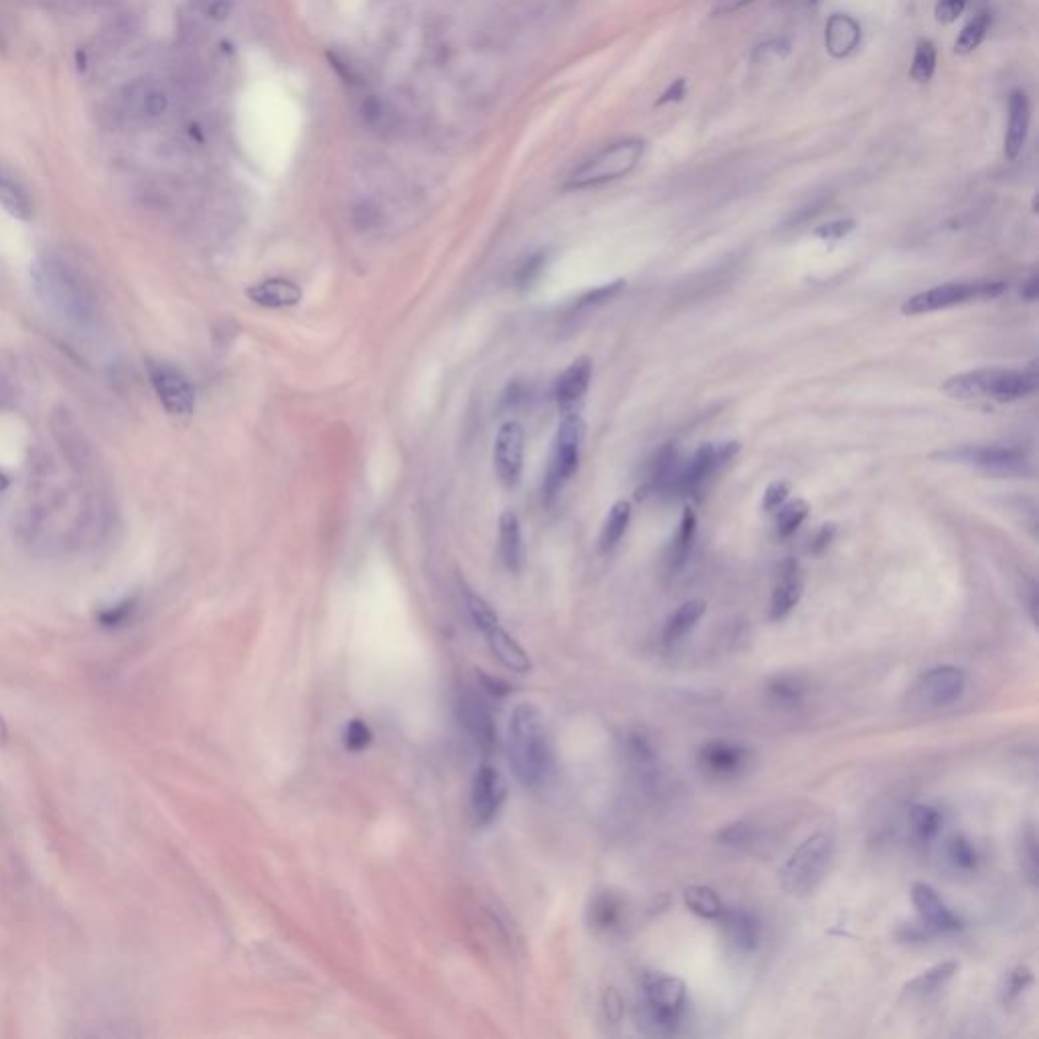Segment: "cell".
I'll use <instances>...</instances> for the list:
<instances>
[{"label": "cell", "instance_id": "cell-15", "mask_svg": "<svg viewBox=\"0 0 1039 1039\" xmlns=\"http://www.w3.org/2000/svg\"><path fill=\"white\" fill-rule=\"evenodd\" d=\"M506 794L504 776L492 766H481L471 784V810L475 820L479 824L494 822L506 802Z\"/></svg>", "mask_w": 1039, "mask_h": 1039}, {"label": "cell", "instance_id": "cell-17", "mask_svg": "<svg viewBox=\"0 0 1039 1039\" xmlns=\"http://www.w3.org/2000/svg\"><path fill=\"white\" fill-rule=\"evenodd\" d=\"M593 378V362L589 358H577L554 382V400L561 414L579 412Z\"/></svg>", "mask_w": 1039, "mask_h": 1039}, {"label": "cell", "instance_id": "cell-45", "mask_svg": "<svg viewBox=\"0 0 1039 1039\" xmlns=\"http://www.w3.org/2000/svg\"><path fill=\"white\" fill-rule=\"evenodd\" d=\"M790 41L786 37H780V39H770L766 43H761L753 49V55H751V61L753 63H770V61H776V59H782L790 53Z\"/></svg>", "mask_w": 1039, "mask_h": 1039}, {"label": "cell", "instance_id": "cell-37", "mask_svg": "<svg viewBox=\"0 0 1039 1039\" xmlns=\"http://www.w3.org/2000/svg\"><path fill=\"white\" fill-rule=\"evenodd\" d=\"M989 27H991V15H989V13H981V15H977L971 23H968V25L960 31V35H958V39H956V43H954V51H956L958 55H968V53H973V51H975V49L985 41Z\"/></svg>", "mask_w": 1039, "mask_h": 1039}, {"label": "cell", "instance_id": "cell-46", "mask_svg": "<svg viewBox=\"0 0 1039 1039\" xmlns=\"http://www.w3.org/2000/svg\"><path fill=\"white\" fill-rule=\"evenodd\" d=\"M544 266H546V254H544V252H538V254H534L532 258H528V260L520 266V270H518V274H516L518 285L524 287V289L530 287V285L538 279V276L542 274V268H544Z\"/></svg>", "mask_w": 1039, "mask_h": 1039}, {"label": "cell", "instance_id": "cell-55", "mask_svg": "<svg viewBox=\"0 0 1039 1039\" xmlns=\"http://www.w3.org/2000/svg\"><path fill=\"white\" fill-rule=\"evenodd\" d=\"M1021 297L1027 303H1035L1037 301V297H1039V279H1037V274H1031L1029 279L1025 281V285L1021 289Z\"/></svg>", "mask_w": 1039, "mask_h": 1039}, {"label": "cell", "instance_id": "cell-50", "mask_svg": "<svg viewBox=\"0 0 1039 1039\" xmlns=\"http://www.w3.org/2000/svg\"><path fill=\"white\" fill-rule=\"evenodd\" d=\"M623 281H617V283H609V285H603V287H597L593 291H589L581 301H579V307H591V305H599V303H605L609 299H613L621 289H623Z\"/></svg>", "mask_w": 1039, "mask_h": 1039}, {"label": "cell", "instance_id": "cell-8", "mask_svg": "<svg viewBox=\"0 0 1039 1039\" xmlns=\"http://www.w3.org/2000/svg\"><path fill=\"white\" fill-rule=\"evenodd\" d=\"M1007 291V283L1003 281H958V283H944L934 289H928L924 293L914 295L908 299L902 307L906 315H924L934 313L958 305L968 303H983L993 301L1001 297Z\"/></svg>", "mask_w": 1039, "mask_h": 1039}, {"label": "cell", "instance_id": "cell-19", "mask_svg": "<svg viewBox=\"0 0 1039 1039\" xmlns=\"http://www.w3.org/2000/svg\"><path fill=\"white\" fill-rule=\"evenodd\" d=\"M461 719L469 731V735L475 739L477 745H481V749H494V743H496V727H494V719H492V713L488 709V705L481 701V697H477L475 692H465V695L461 697Z\"/></svg>", "mask_w": 1039, "mask_h": 1039}, {"label": "cell", "instance_id": "cell-28", "mask_svg": "<svg viewBox=\"0 0 1039 1039\" xmlns=\"http://www.w3.org/2000/svg\"><path fill=\"white\" fill-rule=\"evenodd\" d=\"M500 554L508 571L516 573L522 567V530L520 520L512 510L500 516Z\"/></svg>", "mask_w": 1039, "mask_h": 1039}, {"label": "cell", "instance_id": "cell-18", "mask_svg": "<svg viewBox=\"0 0 1039 1039\" xmlns=\"http://www.w3.org/2000/svg\"><path fill=\"white\" fill-rule=\"evenodd\" d=\"M804 591L802 569L794 559H786L778 569L776 587L770 601V617L774 621L784 619L800 603Z\"/></svg>", "mask_w": 1039, "mask_h": 1039}, {"label": "cell", "instance_id": "cell-6", "mask_svg": "<svg viewBox=\"0 0 1039 1039\" xmlns=\"http://www.w3.org/2000/svg\"><path fill=\"white\" fill-rule=\"evenodd\" d=\"M583 435H585V425H583L579 412L561 414V423L557 429V437H554V441H552V449H550L548 465H546V473H544V483H542V494L548 504L565 490L567 483L577 473L579 461H581Z\"/></svg>", "mask_w": 1039, "mask_h": 1039}, {"label": "cell", "instance_id": "cell-24", "mask_svg": "<svg viewBox=\"0 0 1039 1039\" xmlns=\"http://www.w3.org/2000/svg\"><path fill=\"white\" fill-rule=\"evenodd\" d=\"M958 968H960V964L956 960H944V962H938V964L926 968L924 973L914 977L904 987V997L910 1001H924V999L936 995L942 987H946V983H950L954 979Z\"/></svg>", "mask_w": 1039, "mask_h": 1039}, {"label": "cell", "instance_id": "cell-38", "mask_svg": "<svg viewBox=\"0 0 1039 1039\" xmlns=\"http://www.w3.org/2000/svg\"><path fill=\"white\" fill-rule=\"evenodd\" d=\"M774 514H776V526H778L780 536H782V538H788V536H792V534L802 526V522L808 518V504L802 502V500L786 502V504H782Z\"/></svg>", "mask_w": 1039, "mask_h": 1039}, {"label": "cell", "instance_id": "cell-32", "mask_svg": "<svg viewBox=\"0 0 1039 1039\" xmlns=\"http://www.w3.org/2000/svg\"><path fill=\"white\" fill-rule=\"evenodd\" d=\"M695 532H697L695 512H692L690 508H686L682 518H680L678 530H676V534L672 538V546H670V554H668L670 571H678L686 563L688 554L692 550V542H695Z\"/></svg>", "mask_w": 1039, "mask_h": 1039}, {"label": "cell", "instance_id": "cell-11", "mask_svg": "<svg viewBox=\"0 0 1039 1039\" xmlns=\"http://www.w3.org/2000/svg\"><path fill=\"white\" fill-rule=\"evenodd\" d=\"M751 749L731 739L707 741L697 755L701 770L715 780H735L743 776L751 764Z\"/></svg>", "mask_w": 1039, "mask_h": 1039}, {"label": "cell", "instance_id": "cell-35", "mask_svg": "<svg viewBox=\"0 0 1039 1039\" xmlns=\"http://www.w3.org/2000/svg\"><path fill=\"white\" fill-rule=\"evenodd\" d=\"M0 205L19 220L31 218V201L27 193L11 175L5 173L3 167H0Z\"/></svg>", "mask_w": 1039, "mask_h": 1039}, {"label": "cell", "instance_id": "cell-9", "mask_svg": "<svg viewBox=\"0 0 1039 1039\" xmlns=\"http://www.w3.org/2000/svg\"><path fill=\"white\" fill-rule=\"evenodd\" d=\"M737 451V443H707L699 447L690 459H682L672 498L703 494L711 479L737 455Z\"/></svg>", "mask_w": 1039, "mask_h": 1039}, {"label": "cell", "instance_id": "cell-44", "mask_svg": "<svg viewBox=\"0 0 1039 1039\" xmlns=\"http://www.w3.org/2000/svg\"><path fill=\"white\" fill-rule=\"evenodd\" d=\"M372 739H374L372 729L360 719L350 721V725L345 727V733H343V743L350 751H364L366 747H370Z\"/></svg>", "mask_w": 1039, "mask_h": 1039}, {"label": "cell", "instance_id": "cell-2", "mask_svg": "<svg viewBox=\"0 0 1039 1039\" xmlns=\"http://www.w3.org/2000/svg\"><path fill=\"white\" fill-rule=\"evenodd\" d=\"M508 757L516 778L528 786H540L550 772L552 751L540 711L532 703H520L508 725Z\"/></svg>", "mask_w": 1039, "mask_h": 1039}, {"label": "cell", "instance_id": "cell-4", "mask_svg": "<svg viewBox=\"0 0 1039 1039\" xmlns=\"http://www.w3.org/2000/svg\"><path fill=\"white\" fill-rule=\"evenodd\" d=\"M686 985L678 977L646 973L640 983L638 1019L650 1033H674L684 1015Z\"/></svg>", "mask_w": 1039, "mask_h": 1039}, {"label": "cell", "instance_id": "cell-7", "mask_svg": "<svg viewBox=\"0 0 1039 1039\" xmlns=\"http://www.w3.org/2000/svg\"><path fill=\"white\" fill-rule=\"evenodd\" d=\"M646 151L640 138H626L599 151L595 157L585 161L567 181L569 189H587L617 181L630 175L642 161Z\"/></svg>", "mask_w": 1039, "mask_h": 1039}, {"label": "cell", "instance_id": "cell-1", "mask_svg": "<svg viewBox=\"0 0 1039 1039\" xmlns=\"http://www.w3.org/2000/svg\"><path fill=\"white\" fill-rule=\"evenodd\" d=\"M33 287L39 299L57 315L86 325L96 315L94 297L82 276L55 256H43L31 266Z\"/></svg>", "mask_w": 1039, "mask_h": 1039}, {"label": "cell", "instance_id": "cell-51", "mask_svg": "<svg viewBox=\"0 0 1039 1039\" xmlns=\"http://www.w3.org/2000/svg\"><path fill=\"white\" fill-rule=\"evenodd\" d=\"M603 1009H605V1015H607V1021L609 1023H619L621 1017H623V999L621 995L615 991V989H609L605 993V999H603Z\"/></svg>", "mask_w": 1039, "mask_h": 1039}, {"label": "cell", "instance_id": "cell-10", "mask_svg": "<svg viewBox=\"0 0 1039 1039\" xmlns=\"http://www.w3.org/2000/svg\"><path fill=\"white\" fill-rule=\"evenodd\" d=\"M942 457L995 475H1027L1031 471V461L1027 453L1009 445L962 447L948 451Z\"/></svg>", "mask_w": 1039, "mask_h": 1039}, {"label": "cell", "instance_id": "cell-56", "mask_svg": "<svg viewBox=\"0 0 1039 1039\" xmlns=\"http://www.w3.org/2000/svg\"><path fill=\"white\" fill-rule=\"evenodd\" d=\"M833 534H835V526H824V528L816 534V538H814V542H812V550H814V552L824 550V548L830 544V540H833Z\"/></svg>", "mask_w": 1039, "mask_h": 1039}, {"label": "cell", "instance_id": "cell-30", "mask_svg": "<svg viewBox=\"0 0 1039 1039\" xmlns=\"http://www.w3.org/2000/svg\"><path fill=\"white\" fill-rule=\"evenodd\" d=\"M682 897L686 908L703 920H719L727 910L721 895L707 885H688Z\"/></svg>", "mask_w": 1039, "mask_h": 1039}, {"label": "cell", "instance_id": "cell-59", "mask_svg": "<svg viewBox=\"0 0 1039 1039\" xmlns=\"http://www.w3.org/2000/svg\"><path fill=\"white\" fill-rule=\"evenodd\" d=\"M810 3H818V0H810Z\"/></svg>", "mask_w": 1039, "mask_h": 1039}, {"label": "cell", "instance_id": "cell-40", "mask_svg": "<svg viewBox=\"0 0 1039 1039\" xmlns=\"http://www.w3.org/2000/svg\"><path fill=\"white\" fill-rule=\"evenodd\" d=\"M717 839L725 847L747 849V847L755 845V841H757V828L753 824L745 822V820H739V822L723 826L721 833L717 835Z\"/></svg>", "mask_w": 1039, "mask_h": 1039}, {"label": "cell", "instance_id": "cell-34", "mask_svg": "<svg viewBox=\"0 0 1039 1039\" xmlns=\"http://www.w3.org/2000/svg\"><path fill=\"white\" fill-rule=\"evenodd\" d=\"M591 924L593 928L601 930V932H609V930H615L619 924H621V918H623V904L621 899L613 893H601L593 899L591 904Z\"/></svg>", "mask_w": 1039, "mask_h": 1039}, {"label": "cell", "instance_id": "cell-36", "mask_svg": "<svg viewBox=\"0 0 1039 1039\" xmlns=\"http://www.w3.org/2000/svg\"><path fill=\"white\" fill-rule=\"evenodd\" d=\"M463 603H465V609L473 621V626L481 632V634H488L490 630L498 628L500 626V619H498V613L494 611V607L483 599L481 595H477L475 591L471 589H463Z\"/></svg>", "mask_w": 1039, "mask_h": 1039}, {"label": "cell", "instance_id": "cell-57", "mask_svg": "<svg viewBox=\"0 0 1039 1039\" xmlns=\"http://www.w3.org/2000/svg\"><path fill=\"white\" fill-rule=\"evenodd\" d=\"M7 741V727L3 723V719H0V743Z\"/></svg>", "mask_w": 1039, "mask_h": 1039}, {"label": "cell", "instance_id": "cell-48", "mask_svg": "<svg viewBox=\"0 0 1039 1039\" xmlns=\"http://www.w3.org/2000/svg\"><path fill=\"white\" fill-rule=\"evenodd\" d=\"M788 496H790V483H786V481L770 483L766 496H764V510L774 514L782 504L788 502Z\"/></svg>", "mask_w": 1039, "mask_h": 1039}, {"label": "cell", "instance_id": "cell-39", "mask_svg": "<svg viewBox=\"0 0 1039 1039\" xmlns=\"http://www.w3.org/2000/svg\"><path fill=\"white\" fill-rule=\"evenodd\" d=\"M1033 985V971L1025 964H1019L1005 975L1001 985V999L1005 1005L1017 1001L1029 987Z\"/></svg>", "mask_w": 1039, "mask_h": 1039}, {"label": "cell", "instance_id": "cell-33", "mask_svg": "<svg viewBox=\"0 0 1039 1039\" xmlns=\"http://www.w3.org/2000/svg\"><path fill=\"white\" fill-rule=\"evenodd\" d=\"M944 824V816L936 806L930 804H914L910 808V828L918 841L930 843L934 841Z\"/></svg>", "mask_w": 1039, "mask_h": 1039}, {"label": "cell", "instance_id": "cell-22", "mask_svg": "<svg viewBox=\"0 0 1039 1039\" xmlns=\"http://www.w3.org/2000/svg\"><path fill=\"white\" fill-rule=\"evenodd\" d=\"M1029 122H1031V106L1023 92L1015 90L1009 98V122H1007V134H1005V157L1015 161L1029 134Z\"/></svg>", "mask_w": 1039, "mask_h": 1039}, {"label": "cell", "instance_id": "cell-5", "mask_svg": "<svg viewBox=\"0 0 1039 1039\" xmlns=\"http://www.w3.org/2000/svg\"><path fill=\"white\" fill-rule=\"evenodd\" d=\"M835 845V835L830 830H818L810 835L778 871L782 889L790 895L812 893L833 861Z\"/></svg>", "mask_w": 1039, "mask_h": 1039}, {"label": "cell", "instance_id": "cell-42", "mask_svg": "<svg viewBox=\"0 0 1039 1039\" xmlns=\"http://www.w3.org/2000/svg\"><path fill=\"white\" fill-rule=\"evenodd\" d=\"M936 72V47L932 41H920L916 45L914 61H912V72L910 76L916 82H930Z\"/></svg>", "mask_w": 1039, "mask_h": 1039}, {"label": "cell", "instance_id": "cell-41", "mask_svg": "<svg viewBox=\"0 0 1039 1039\" xmlns=\"http://www.w3.org/2000/svg\"><path fill=\"white\" fill-rule=\"evenodd\" d=\"M1019 859L1025 879L1031 887L1037 885V833L1033 826H1027L1021 835L1019 843Z\"/></svg>", "mask_w": 1039, "mask_h": 1039}, {"label": "cell", "instance_id": "cell-49", "mask_svg": "<svg viewBox=\"0 0 1039 1039\" xmlns=\"http://www.w3.org/2000/svg\"><path fill=\"white\" fill-rule=\"evenodd\" d=\"M966 5H968V0H938L936 11H934L936 21L944 23V25L954 23L964 13Z\"/></svg>", "mask_w": 1039, "mask_h": 1039}, {"label": "cell", "instance_id": "cell-58", "mask_svg": "<svg viewBox=\"0 0 1039 1039\" xmlns=\"http://www.w3.org/2000/svg\"><path fill=\"white\" fill-rule=\"evenodd\" d=\"M7 483H9V479H7L3 473H0V490H5V488H7Z\"/></svg>", "mask_w": 1039, "mask_h": 1039}, {"label": "cell", "instance_id": "cell-43", "mask_svg": "<svg viewBox=\"0 0 1039 1039\" xmlns=\"http://www.w3.org/2000/svg\"><path fill=\"white\" fill-rule=\"evenodd\" d=\"M948 859L952 861V865L956 869H962V871H973L979 863V855H977V849L975 845L968 841L966 837L962 835H954L950 841H948Z\"/></svg>", "mask_w": 1039, "mask_h": 1039}, {"label": "cell", "instance_id": "cell-16", "mask_svg": "<svg viewBox=\"0 0 1039 1039\" xmlns=\"http://www.w3.org/2000/svg\"><path fill=\"white\" fill-rule=\"evenodd\" d=\"M912 902L922 924L936 934H956L962 930V922L944 904L940 893L928 883H914Z\"/></svg>", "mask_w": 1039, "mask_h": 1039}, {"label": "cell", "instance_id": "cell-21", "mask_svg": "<svg viewBox=\"0 0 1039 1039\" xmlns=\"http://www.w3.org/2000/svg\"><path fill=\"white\" fill-rule=\"evenodd\" d=\"M861 43V25L851 17L837 13L828 19L824 27V47L826 51L837 57H849Z\"/></svg>", "mask_w": 1039, "mask_h": 1039}, {"label": "cell", "instance_id": "cell-12", "mask_svg": "<svg viewBox=\"0 0 1039 1039\" xmlns=\"http://www.w3.org/2000/svg\"><path fill=\"white\" fill-rule=\"evenodd\" d=\"M966 672L944 664L928 670L916 684V699L926 709H942L956 703L966 690Z\"/></svg>", "mask_w": 1039, "mask_h": 1039}, {"label": "cell", "instance_id": "cell-54", "mask_svg": "<svg viewBox=\"0 0 1039 1039\" xmlns=\"http://www.w3.org/2000/svg\"><path fill=\"white\" fill-rule=\"evenodd\" d=\"M130 613H132V601H126V603H122L118 607H112L110 611L102 613V621L108 623V626H116V623H120L126 617H130Z\"/></svg>", "mask_w": 1039, "mask_h": 1039}, {"label": "cell", "instance_id": "cell-20", "mask_svg": "<svg viewBox=\"0 0 1039 1039\" xmlns=\"http://www.w3.org/2000/svg\"><path fill=\"white\" fill-rule=\"evenodd\" d=\"M246 295L254 305L264 309H287L303 301L301 287L287 279H268L256 283L246 291Z\"/></svg>", "mask_w": 1039, "mask_h": 1039}, {"label": "cell", "instance_id": "cell-47", "mask_svg": "<svg viewBox=\"0 0 1039 1039\" xmlns=\"http://www.w3.org/2000/svg\"><path fill=\"white\" fill-rule=\"evenodd\" d=\"M855 228H857V222L851 220V218H847V220H833V222L818 226L814 230V234L820 240H841V238L849 236Z\"/></svg>", "mask_w": 1039, "mask_h": 1039}, {"label": "cell", "instance_id": "cell-25", "mask_svg": "<svg viewBox=\"0 0 1039 1039\" xmlns=\"http://www.w3.org/2000/svg\"><path fill=\"white\" fill-rule=\"evenodd\" d=\"M723 924L725 936L733 948L741 952H751L759 944V924L757 920L743 910H725L719 918Z\"/></svg>", "mask_w": 1039, "mask_h": 1039}, {"label": "cell", "instance_id": "cell-23", "mask_svg": "<svg viewBox=\"0 0 1039 1039\" xmlns=\"http://www.w3.org/2000/svg\"><path fill=\"white\" fill-rule=\"evenodd\" d=\"M626 751L630 764L634 766L636 774L646 784L658 782L660 776V755L648 733L644 731H632L626 741Z\"/></svg>", "mask_w": 1039, "mask_h": 1039}, {"label": "cell", "instance_id": "cell-31", "mask_svg": "<svg viewBox=\"0 0 1039 1039\" xmlns=\"http://www.w3.org/2000/svg\"><path fill=\"white\" fill-rule=\"evenodd\" d=\"M632 520V506L630 502H615L603 522L601 534H599V550L603 554H609L617 544L621 542L623 534H626Z\"/></svg>", "mask_w": 1039, "mask_h": 1039}, {"label": "cell", "instance_id": "cell-52", "mask_svg": "<svg viewBox=\"0 0 1039 1039\" xmlns=\"http://www.w3.org/2000/svg\"><path fill=\"white\" fill-rule=\"evenodd\" d=\"M686 96V80H676L662 96L660 100L656 102V106H664V104H676V102H682Z\"/></svg>", "mask_w": 1039, "mask_h": 1039}, {"label": "cell", "instance_id": "cell-27", "mask_svg": "<svg viewBox=\"0 0 1039 1039\" xmlns=\"http://www.w3.org/2000/svg\"><path fill=\"white\" fill-rule=\"evenodd\" d=\"M707 611V605L705 601L701 599H690L686 603H682L668 619V623L664 626V632H662V638H664V644L666 646H674L678 644L682 638H686L692 630H695L697 623L703 619Z\"/></svg>", "mask_w": 1039, "mask_h": 1039}, {"label": "cell", "instance_id": "cell-13", "mask_svg": "<svg viewBox=\"0 0 1039 1039\" xmlns=\"http://www.w3.org/2000/svg\"><path fill=\"white\" fill-rule=\"evenodd\" d=\"M149 378L163 408L173 417H191L195 408V392L189 380L171 364L149 362Z\"/></svg>", "mask_w": 1039, "mask_h": 1039}, {"label": "cell", "instance_id": "cell-29", "mask_svg": "<svg viewBox=\"0 0 1039 1039\" xmlns=\"http://www.w3.org/2000/svg\"><path fill=\"white\" fill-rule=\"evenodd\" d=\"M768 699L780 709H796L806 701L808 684L796 674H778L768 682Z\"/></svg>", "mask_w": 1039, "mask_h": 1039}, {"label": "cell", "instance_id": "cell-3", "mask_svg": "<svg viewBox=\"0 0 1039 1039\" xmlns=\"http://www.w3.org/2000/svg\"><path fill=\"white\" fill-rule=\"evenodd\" d=\"M1037 388V368L1031 364L1021 370L989 368L964 372L944 382V392L958 400L1017 402L1029 398Z\"/></svg>", "mask_w": 1039, "mask_h": 1039}, {"label": "cell", "instance_id": "cell-53", "mask_svg": "<svg viewBox=\"0 0 1039 1039\" xmlns=\"http://www.w3.org/2000/svg\"><path fill=\"white\" fill-rule=\"evenodd\" d=\"M751 3H753V0H717V5L713 7V15L715 17L733 15V13L749 7Z\"/></svg>", "mask_w": 1039, "mask_h": 1039}, {"label": "cell", "instance_id": "cell-26", "mask_svg": "<svg viewBox=\"0 0 1039 1039\" xmlns=\"http://www.w3.org/2000/svg\"><path fill=\"white\" fill-rule=\"evenodd\" d=\"M494 652V656L506 666L510 668L512 672H518V674H526L530 672L532 668V660L530 656L526 654V650L518 644L516 638H512L502 626L490 630L488 634H483Z\"/></svg>", "mask_w": 1039, "mask_h": 1039}, {"label": "cell", "instance_id": "cell-14", "mask_svg": "<svg viewBox=\"0 0 1039 1039\" xmlns=\"http://www.w3.org/2000/svg\"><path fill=\"white\" fill-rule=\"evenodd\" d=\"M526 433L520 423L510 421L502 425L494 443V467L506 488H516L524 469Z\"/></svg>", "mask_w": 1039, "mask_h": 1039}]
</instances>
